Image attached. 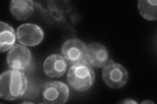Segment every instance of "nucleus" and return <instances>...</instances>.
<instances>
[{"label": "nucleus", "mask_w": 157, "mask_h": 104, "mask_svg": "<svg viewBox=\"0 0 157 104\" xmlns=\"http://www.w3.org/2000/svg\"><path fill=\"white\" fill-rule=\"evenodd\" d=\"M28 85V79L23 72L7 70L0 77V97L8 101L17 100L25 94Z\"/></svg>", "instance_id": "1"}, {"label": "nucleus", "mask_w": 157, "mask_h": 104, "mask_svg": "<svg viewBox=\"0 0 157 104\" xmlns=\"http://www.w3.org/2000/svg\"><path fill=\"white\" fill-rule=\"evenodd\" d=\"M67 80L73 88L78 92H84L94 84L95 73L86 61L78 63L69 68Z\"/></svg>", "instance_id": "2"}, {"label": "nucleus", "mask_w": 157, "mask_h": 104, "mask_svg": "<svg viewBox=\"0 0 157 104\" xmlns=\"http://www.w3.org/2000/svg\"><path fill=\"white\" fill-rule=\"evenodd\" d=\"M103 80L112 88H121L124 86L128 80V73L121 64L109 60L104 66Z\"/></svg>", "instance_id": "3"}, {"label": "nucleus", "mask_w": 157, "mask_h": 104, "mask_svg": "<svg viewBox=\"0 0 157 104\" xmlns=\"http://www.w3.org/2000/svg\"><path fill=\"white\" fill-rule=\"evenodd\" d=\"M32 53L29 49L22 44H15L9 49L7 56L9 67L14 70H26L31 65Z\"/></svg>", "instance_id": "4"}, {"label": "nucleus", "mask_w": 157, "mask_h": 104, "mask_svg": "<svg viewBox=\"0 0 157 104\" xmlns=\"http://www.w3.org/2000/svg\"><path fill=\"white\" fill-rule=\"evenodd\" d=\"M70 88L66 84L61 81L47 83L43 91V99L46 103L62 104L69 98Z\"/></svg>", "instance_id": "5"}, {"label": "nucleus", "mask_w": 157, "mask_h": 104, "mask_svg": "<svg viewBox=\"0 0 157 104\" xmlns=\"http://www.w3.org/2000/svg\"><path fill=\"white\" fill-rule=\"evenodd\" d=\"M62 53L71 64L86 61V46L80 39H69L62 45Z\"/></svg>", "instance_id": "6"}, {"label": "nucleus", "mask_w": 157, "mask_h": 104, "mask_svg": "<svg viewBox=\"0 0 157 104\" xmlns=\"http://www.w3.org/2000/svg\"><path fill=\"white\" fill-rule=\"evenodd\" d=\"M18 41L27 46H35L40 44L44 38L43 29L37 25L24 23L17 31Z\"/></svg>", "instance_id": "7"}, {"label": "nucleus", "mask_w": 157, "mask_h": 104, "mask_svg": "<svg viewBox=\"0 0 157 104\" xmlns=\"http://www.w3.org/2000/svg\"><path fill=\"white\" fill-rule=\"evenodd\" d=\"M107 48L99 43H90L86 46V61L91 66L104 67L109 61Z\"/></svg>", "instance_id": "8"}, {"label": "nucleus", "mask_w": 157, "mask_h": 104, "mask_svg": "<svg viewBox=\"0 0 157 104\" xmlns=\"http://www.w3.org/2000/svg\"><path fill=\"white\" fill-rule=\"evenodd\" d=\"M67 63L64 57L59 54H52L48 56L43 64L45 74L52 78L62 77L67 70Z\"/></svg>", "instance_id": "9"}, {"label": "nucleus", "mask_w": 157, "mask_h": 104, "mask_svg": "<svg viewBox=\"0 0 157 104\" xmlns=\"http://www.w3.org/2000/svg\"><path fill=\"white\" fill-rule=\"evenodd\" d=\"M31 0H13L10 3V11L18 20H24L30 16L34 11Z\"/></svg>", "instance_id": "10"}, {"label": "nucleus", "mask_w": 157, "mask_h": 104, "mask_svg": "<svg viewBox=\"0 0 157 104\" xmlns=\"http://www.w3.org/2000/svg\"><path fill=\"white\" fill-rule=\"evenodd\" d=\"M0 51L4 52L14 46L16 34L13 28L3 22H0Z\"/></svg>", "instance_id": "11"}, {"label": "nucleus", "mask_w": 157, "mask_h": 104, "mask_svg": "<svg viewBox=\"0 0 157 104\" xmlns=\"http://www.w3.org/2000/svg\"><path fill=\"white\" fill-rule=\"evenodd\" d=\"M157 2L148 0L138 2V9L142 17L147 20H156L157 19Z\"/></svg>", "instance_id": "12"}, {"label": "nucleus", "mask_w": 157, "mask_h": 104, "mask_svg": "<svg viewBox=\"0 0 157 104\" xmlns=\"http://www.w3.org/2000/svg\"><path fill=\"white\" fill-rule=\"evenodd\" d=\"M122 103H137L136 102L132 100H130V99H126V100H125L124 101L122 102Z\"/></svg>", "instance_id": "13"}, {"label": "nucleus", "mask_w": 157, "mask_h": 104, "mask_svg": "<svg viewBox=\"0 0 157 104\" xmlns=\"http://www.w3.org/2000/svg\"><path fill=\"white\" fill-rule=\"evenodd\" d=\"M153 103V102H151V101H145V102H143V103Z\"/></svg>", "instance_id": "14"}]
</instances>
